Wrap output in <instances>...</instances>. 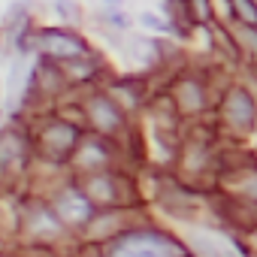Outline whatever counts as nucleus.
I'll return each instance as SVG.
<instances>
[{"label":"nucleus","instance_id":"obj_1","mask_svg":"<svg viewBox=\"0 0 257 257\" xmlns=\"http://www.w3.org/2000/svg\"><path fill=\"white\" fill-rule=\"evenodd\" d=\"M109 257H182L179 245L161 233H134L118 242Z\"/></svg>","mask_w":257,"mask_h":257},{"label":"nucleus","instance_id":"obj_2","mask_svg":"<svg viewBox=\"0 0 257 257\" xmlns=\"http://www.w3.org/2000/svg\"><path fill=\"white\" fill-rule=\"evenodd\" d=\"M55 215L61 224H85L94 215V203L85 191H64L55 203Z\"/></svg>","mask_w":257,"mask_h":257},{"label":"nucleus","instance_id":"obj_3","mask_svg":"<svg viewBox=\"0 0 257 257\" xmlns=\"http://www.w3.org/2000/svg\"><path fill=\"white\" fill-rule=\"evenodd\" d=\"M191 248L200 257H245V251L233 239H227L224 233H215V230L191 233Z\"/></svg>","mask_w":257,"mask_h":257},{"label":"nucleus","instance_id":"obj_4","mask_svg":"<svg viewBox=\"0 0 257 257\" xmlns=\"http://www.w3.org/2000/svg\"><path fill=\"white\" fill-rule=\"evenodd\" d=\"M40 49H43L46 55H52V58H64V61H70V58H82V55L88 52V46H85L79 37L67 34V31H43V34H40Z\"/></svg>","mask_w":257,"mask_h":257},{"label":"nucleus","instance_id":"obj_5","mask_svg":"<svg viewBox=\"0 0 257 257\" xmlns=\"http://www.w3.org/2000/svg\"><path fill=\"white\" fill-rule=\"evenodd\" d=\"M224 112H227V121H230L233 127H239V131H251L254 121H257V106H254L251 94L242 91V88H233V91L227 94Z\"/></svg>","mask_w":257,"mask_h":257},{"label":"nucleus","instance_id":"obj_6","mask_svg":"<svg viewBox=\"0 0 257 257\" xmlns=\"http://www.w3.org/2000/svg\"><path fill=\"white\" fill-rule=\"evenodd\" d=\"M76 140H79V131H76L73 124H64V121L49 124L46 131H43V146H46V152L52 158H64L76 146Z\"/></svg>","mask_w":257,"mask_h":257},{"label":"nucleus","instance_id":"obj_7","mask_svg":"<svg viewBox=\"0 0 257 257\" xmlns=\"http://www.w3.org/2000/svg\"><path fill=\"white\" fill-rule=\"evenodd\" d=\"M88 115H91V121L100 127V131H115V127H121V109H118L109 97H103V94L91 97Z\"/></svg>","mask_w":257,"mask_h":257},{"label":"nucleus","instance_id":"obj_8","mask_svg":"<svg viewBox=\"0 0 257 257\" xmlns=\"http://www.w3.org/2000/svg\"><path fill=\"white\" fill-rule=\"evenodd\" d=\"M179 100H182V106L185 109H200L203 106V91H200V85L197 82H185L182 85V91H179Z\"/></svg>","mask_w":257,"mask_h":257},{"label":"nucleus","instance_id":"obj_9","mask_svg":"<svg viewBox=\"0 0 257 257\" xmlns=\"http://www.w3.org/2000/svg\"><path fill=\"white\" fill-rule=\"evenodd\" d=\"M85 194L91 197V203H106V200H112V185H109L103 176H97V179H91V182H88Z\"/></svg>","mask_w":257,"mask_h":257},{"label":"nucleus","instance_id":"obj_10","mask_svg":"<svg viewBox=\"0 0 257 257\" xmlns=\"http://www.w3.org/2000/svg\"><path fill=\"white\" fill-rule=\"evenodd\" d=\"M227 4L233 7L236 19H242L248 28H251V25H257V4H254V0H227Z\"/></svg>","mask_w":257,"mask_h":257},{"label":"nucleus","instance_id":"obj_11","mask_svg":"<svg viewBox=\"0 0 257 257\" xmlns=\"http://www.w3.org/2000/svg\"><path fill=\"white\" fill-rule=\"evenodd\" d=\"M140 19H143V25H146V28H152V31H170V25H167V22H161L155 13H143Z\"/></svg>","mask_w":257,"mask_h":257},{"label":"nucleus","instance_id":"obj_12","mask_svg":"<svg viewBox=\"0 0 257 257\" xmlns=\"http://www.w3.org/2000/svg\"><path fill=\"white\" fill-rule=\"evenodd\" d=\"M55 7H58V13L70 16V22H76V19H79V7H76V4H70V0H58Z\"/></svg>","mask_w":257,"mask_h":257},{"label":"nucleus","instance_id":"obj_13","mask_svg":"<svg viewBox=\"0 0 257 257\" xmlns=\"http://www.w3.org/2000/svg\"><path fill=\"white\" fill-rule=\"evenodd\" d=\"M242 37H245L248 49H254V52H257V31H251V28H242Z\"/></svg>","mask_w":257,"mask_h":257},{"label":"nucleus","instance_id":"obj_14","mask_svg":"<svg viewBox=\"0 0 257 257\" xmlns=\"http://www.w3.org/2000/svg\"><path fill=\"white\" fill-rule=\"evenodd\" d=\"M245 191H248V197L257 203V176H251V179L245 182Z\"/></svg>","mask_w":257,"mask_h":257},{"label":"nucleus","instance_id":"obj_15","mask_svg":"<svg viewBox=\"0 0 257 257\" xmlns=\"http://www.w3.org/2000/svg\"><path fill=\"white\" fill-rule=\"evenodd\" d=\"M194 4H197V10H200V13H203V16H206V13H209V0H194Z\"/></svg>","mask_w":257,"mask_h":257},{"label":"nucleus","instance_id":"obj_16","mask_svg":"<svg viewBox=\"0 0 257 257\" xmlns=\"http://www.w3.org/2000/svg\"><path fill=\"white\" fill-rule=\"evenodd\" d=\"M106 4H109V7H121V0H106Z\"/></svg>","mask_w":257,"mask_h":257}]
</instances>
